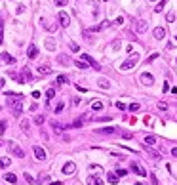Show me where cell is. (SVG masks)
Masks as SVG:
<instances>
[{
  "mask_svg": "<svg viewBox=\"0 0 177 185\" xmlns=\"http://www.w3.org/2000/svg\"><path fill=\"white\" fill-rule=\"evenodd\" d=\"M137 61H139V54H137V52H133V54H131L130 57H128L126 61L120 65V71H130V69H133V67L137 65Z\"/></svg>",
  "mask_w": 177,
  "mask_h": 185,
  "instance_id": "obj_1",
  "label": "cell"
},
{
  "mask_svg": "<svg viewBox=\"0 0 177 185\" xmlns=\"http://www.w3.org/2000/svg\"><path fill=\"white\" fill-rule=\"evenodd\" d=\"M21 99H23V94H15V92H6V101L10 107H15V105H21Z\"/></svg>",
  "mask_w": 177,
  "mask_h": 185,
  "instance_id": "obj_2",
  "label": "cell"
},
{
  "mask_svg": "<svg viewBox=\"0 0 177 185\" xmlns=\"http://www.w3.org/2000/svg\"><path fill=\"white\" fill-rule=\"evenodd\" d=\"M8 149H10V153H11L14 156H19V158H23V156H25V151H23V149L19 147L15 141H10V143H8Z\"/></svg>",
  "mask_w": 177,
  "mask_h": 185,
  "instance_id": "obj_3",
  "label": "cell"
},
{
  "mask_svg": "<svg viewBox=\"0 0 177 185\" xmlns=\"http://www.w3.org/2000/svg\"><path fill=\"white\" fill-rule=\"evenodd\" d=\"M131 172H133V174H137V176H141V178H145V176H147V170H145V168L141 166V164L139 162H131Z\"/></svg>",
  "mask_w": 177,
  "mask_h": 185,
  "instance_id": "obj_4",
  "label": "cell"
},
{
  "mask_svg": "<svg viewBox=\"0 0 177 185\" xmlns=\"http://www.w3.org/2000/svg\"><path fill=\"white\" fill-rule=\"evenodd\" d=\"M31 80H33V75H31L29 67H23L21 75H19V82H31Z\"/></svg>",
  "mask_w": 177,
  "mask_h": 185,
  "instance_id": "obj_5",
  "label": "cell"
},
{
  "mask_svg": "<svg viewBox=\"0 0 177 185\" xmlns=\"http://www.w3.org/2000/svg\"><path fill=\"white\" fill-rule=\"evenodd\" d=\"M133 25H135V31H137V33H145V31L148 29V23L143 21V19H135Z\"/></svg>",
  "mask_w": 177,
  "mask_h": 185,
  "instance_id": "obj_6",
  "label": "cell"
},
{
  "mask_svg": "<svg viewBox=\"0 0 177 185\" xmlns=\"http://www.w3.org/2000/svg\"><path fill=\"white\" fill-rule=\"evenodd\" d=\"M141 84H145V86H152V84H154V76H152L151 73H143L141 75Z\"/></svg>",
  "mask_w": 177,
  "mask_h": 185,
  "instance_id": "obj_7",
  "label": "cell"
},
{
  "mask_svg": "<svg viewBox=\"0 0 177 185\" xmlns=\"http://www.w3.org/2000/svg\"><path fill=\"white\" fill-rule=\"evenodd\" d=\"M57 19H59V25H61V27H65V29L71 25V19H69V15H67L65 11H61V14L57 15Z\"/></svg>",
  "mask_w": 177,
  "mask_h": 185,
  "instance_id": "obj_8",
  "label": "cell"
},
{
  "mask_svg": "<svg viewBox=\"0 0 177 185\" xmlns=\"http://www.w3.org/2000/svg\"><path fill=\"white\" fill-rule=\"evenodd\" d=\"M111 25H112L111 21H103V23H99V25H95V27H91V29H88V33H99V31L107 29V27H111Z\"/></svg>",
  "mask_w": 177,
  "mask_h": 185,
  "instance_id": "obj_9",
  "label": "cell"
},
{
  "mask_svg": "<svg viewBox=\"0 0 177 185\" xmlns=\"http://www.w3.org/2000/svg\"><path fill=\"white\" fill-rule=\"evenodd\" d=\"M86 183L88 185H103V179L99 178V176L91 174V176H88V178H86Z\"/></svg>",
  "mask_w": 177,
  "mask_h": 185,
  "instance_id": "obj_10",
  "label": "cell"
},
{
  "mask_svg": "<svg viewBox=\"0 0 177 185\" xmlns=\"http://www.w3.org/2000/svg\"><path fill=\"white\" fill-rule=\"evenodd\" d=\"M80 59H82V61H84V63H90V65H91V67H93V69H97V71H99V69H101V67H99V65H97V61H95V59H93V57H91V55H88V54H84V55H82V57H80Z\"/></svg>",
  "mask_w": 177,
  "mask_h": 185,
  "instance_id": "obj_11",
  "label": "cell"
},
{
  "mask_svg": "<svg viewBox=\"0 0 177 185\" xmlns=\"http://www.w3.org/2000/svg\"><path fill=\"white\" fill-rule=\"evenodd\" d=\"M33 151H34V156H36L38 160H46V151H44V149L40 147V145H34V147H33Z\"/></svg>",
  "mask_w": 177,
  "mask_h": 185,
  "instance_id": "obj_12",
  "label": "cell"
},
{
  "mask_svg": "<svg viewBox=\"0 0 177 185\" xmlns=\"http://www.w3.org/2000/svg\"><path fill=\"white\" fill-rule=\"evenodd\" d=\"M76 172V164L74 162H67L65 166H63V174L65 176H72Z\"/></svg>",
  "mask_w": 177,
  "mask_h": 185,
  "instance_id": "obj_13",
  "label": "cell"
},
{
  "mask_svg": "<svg viewBox=\"0 0 177 185\" xmlns=\"http://www.w3.org/2000/svg\"><path fill=\"white\" fill-rule=\"evenodd\" d=\"M57 63H59V65H63V67H67V65H71V57H69V55H65V54H59L57 55Z\"/></svg>",
  "mask_w": 177,
  "mask_h": 185,
  "instance_id": "obj_14",
  "label": "cell"
},
{
  "mask_svg": "<svg viewBox=\"0 0 177 185\" xmlns=\"http://www.w3.org/2000/svg\"><path fill=\"white\" fill-rule=\"evenodd\" d=\"M154 38L156 40H164L166 38V29H164V27H156L154 29Z\"/></svg>",
  "mask_w": 177,
  "mask_h": 185,
  "instance_id": "obj_15",
  "label": "cell"
},
{
  "mask_svg": "<svg viewBox=\"0 0 177 185\" xmlns=\"http://www.w3.org/2000/svg\"><path fill=\"white\" fill-rule=\"evenodd\" d=\"M36 71H38V75H42V76L51 75V67L50 65H38V67H36Z\"/></svg>",
  "mask_w": 177,
  "mask_h": 185,
  "instance_id": "obj_16",
  "label": "cell"
},
{
  "mask_svg": "<svg viewBox=\"0 0 177 185\" xmlns=\"http://www.w3.org/2000/svg\"><path fill=\"white\" fill-rule=\"evenodd\" d=\"M27 55H29V57H31V59H34V57H36V55H38V48H36V46H34V44H31V46H29V48H27Z\"/></svg>",
  "mask_w": 177,
  "mask_h": 185,
  "instance_id": "obj_17",
  "label": "cell"
},
{
  "mask_svg": "<svg viewBox=\"0 0 177 185\" xmlns=\"http://www.w3.org/2000/svg\"><path fill=\"white\" fill-rule=\"evenodd\" d=\"M95 132H97V134H116L118 130H116L114 126H107V128H99V130H95Z\"/></svg>",
  "mask_w": 177,
  "mask_h": 185,
  "instance_id": "obj_18",
  "label": "cell"
},
{
  "mask_svg": "<svg viewBox=\"0 0 177 185\" xmlns=\"http://www.w3.org/2000/svg\"><path fill=\"white\" fill-rule=\"evenodd\" d=\"M0 61H4V63H15V59L11 57L10 54H6V52H2V54H0Z\"/></svg>",
  "mask_w": 177,
  "mask_h": 185,
  "instance_id": "obj_19",
  "label": "cell"
},
{
  "mask_svg": "<svg viewBox=\"0 0 177 185\" xmlns=\"http://www.w3.org/2000/svg\"><path fill=\"white\" fill-rule=\"evenodd\" d=\"M44 46H46V50L54 52L55 50V40L54 38H46V40H44Z\"/></svg>",
  "mask_w": 177,
  "mask_h": 185,
  "instance_id": "obj_20",
  "label": "cell"
},
{
  "mask_svg": "<svg viewBox=\"0 0 177 185\" xmlns=\"http://www.w3.org/2000/svg\"><path fill=\"white\" fill-rule=\"evenodd\" d=\"M107 179H108V183H111V185H116V183H118V176H116V174H112V172H108V176H107Z\"/></svg>",
  "mask_w": 177,
  "mask_h": 185,
  "instance_id": "obj_21",
  "label": "cell"
},
{
  "mask_svg": "<svg viewBox=\"0 0 177 185\" xmlns=\"http://www.w3.org/2000/svg\"><path fill=\"white\" fill-rule=\"evenodd\" d=\"M97 86H99V88H105V90H107V88H111V82H108L107 78H99V80H97Z\"/></svg>",
  "mask_w": 177,
  "mask_h": 185,
  "instance_id": "obj_22",
  "label": "cell"
},
{
  "mask_svg": "<svg viewBox=\"0 0 177 185\" xmlns=\"http://www.w3.org/2000/svg\"><path fill=\"white\" fill-rule=\"evenodd\" d=\"M156 143V136H145V145H154Z\"/></svg>",
  "mask_w": 177,
  "mask_h": 185,
  "instance_id": "obj_23",
  "label": "cell"
},
{
  "mask_svg": "<svg viewBox=\"0 0 177 185\" xmlns=\"http://www.w3.org/2000/svg\"><path fill=\"white\" fill-rule=\"evenodd\" d=\"M10 162H11V160L8 158V156H0V168H8V166H10Z\"/></svg>",
  "mask_w": 177,
  "mask_h": 185,
  "instance_id": "obj_24",
  "label": "cell"
},
{
  "mask_svg": "<svg viewBox=\"0 0 177 185\" xmlns=\"http://www.w3.org/2000/svg\"><path fill=\"white\" fill-rule=\"evenodd\" d=\"M4 179H6L8 183H15V181H17V178H15V174H6V176H4Z\"/></svg>",
  "mask_w": 177,
  "mask_h": 185,
  "instance_id": "obj_25",
  "label": "cell"
},
{
  "mask_svg": "<svg viewBox=\"0 0 177 185\" xmlns=\"http://www.w3.org/2000/svg\"><path fill=\"white\" fill-rule=\"evenodd\" d=\"M55 95V90L54 88H48V92H46V99H48V105H50V99Z\"/></svg>",
  "mask_w": 177,
  "mask_h": 185,
  "instance_id": "obj_26",
  "label": "cell"
},
{
  "mask_svg": "<svg viewBox=\"0 0 177 185\" xmlns=\"http://www.w3.org/2000/svg\"><path fill=\"white\" fill-rule=\"evenodd\" d=\"M91 109L93 111H103V103L101 101H93L91 103Z\"/></svg>",
  "mask_w": 177,
  "mask_h": 185,
  "instance_id": "obj_27",
  "label": "cell"
},
{
  "mask_svg": "<svg viewBox=\"0 0 177 185\" xmlns=\"http://www.w3.org/2000/svg\"><path fill=\"white\" fill-rule=\"evenodd\" d=\"M29 126H31L29 120H21V130L25 132V134H29Z\"/></svg>",
  "mask_w": 177,
  "mask_h": 185,
  "instance_id": "obj_28",
  "label": "cell"
},
{
  "mask_svg": "<svg viewBox=\"0 0 177 185\" xmlns=\"http://www.w3.org/2000/svg\"><path fill=\"white\" fill-rule=\"evenodd\" d=\"M4 42V19L0 17V44Z\"/></svg>",
  "mask_w": 177,
  "mask_h": 185,
  "instance_id": "obj_29",
  "label": "cell"
},
{
  "mask_svg": "<svg viewBox=\"0 0 177 185\" xmlns=\"http://www.w3.org/2000/svg\"><path fill=\"white\" fill-rule=\"evenodd\" d=\"M69 48H71V52H72V54H76V52H80V46H78L76 42H71V44H69Z\"/></svg>",
  "mask_w": 177,
  "mask_h": 185,
  "instance_id": "obj_30",
  "label": "cell"
},
{
  "mask_svg": "<svg viewBox=\"0 0 177 185\" xmlns=\"http://www.w3.org/2000/svg\"><path fill=\"white\" fill-rule=\"evenodd\" d=\"M166 2H168V0H160V4L154 8V11H156V14H160V11H162V8L166 6Z\"/></svg>",
  "mask_w": 177,
  "mask_h": 185,
  "instance_id": "obj_31",
  "label": "cell"
},
{
  "mask_svg": "<svg viewBox=\"0 0 177 185\" xmlns=\"http://www.w3.org/2000/svg\"><path fill=\"white\" fill-rule=\"evenodd\" d=\"M166 21H168V23H173V21H175V14H173V11H170V14L166 15Z\"/></svg>",
  "mask_w": 177,
  "mask_h": 185,
  "instance_id": "obj_32",
  "label": "cell"
},
{
  "mask_svg": "<svg viewBox=\"0 0 177 185\" xmlns=\"http://www.w3.org/2000/svg\"><path fill=\"white\" fill-rule=\"evenodd\" d=\"M120 46H122V42H120V40H114V42H111V48H112V50H118Z\"/></svg>",
  "mask_w": 177,
  "mask_h": 185,
  "instance_id": "obj_33",
  "label": "cell"
},
{
  "mask_svg": "<svg viewBox=\"0 0 177 185\" xmlns=\"http://www.w3.org/2000/svg\"><path fill=\"white\" fill-rule=\"evenodd\" d=\"M74 65H76V67H78V69H86V67H88V65H86V63H84V61H82V59H78V61H74Z\"/></svg>",
  "mask_w": 177,
  "mask_h": 185,
  "instance_id": "obj_34",
  "label": "cell"
},
{
  "mask_svg": "<svg viewBox=\"0 0 177 185\" xmlns=\"http://www.w3.org/2000/svg\"><path fill=\"white\" fill-rule=\"evenodd\" d=\"M54 4H55V6H67L69 0H54Z\"/></svg>",
  "mask_w": 177,
  "mask_h": 185,
  "instance_id": "obj_35",
  "label": "cell"
},
{
  "mask_svg": "<svg viewBox=\"0 0 177 185\" xmlns=\"http://www.w3.org/2000/svg\"><path fill=\"white\" fill-rule=\"evenodd\" d=\"M65 82H67V76L65 75H59L57 76V84H65Z\"/></svg>",
  "mask_w": 177,
  "mask_h": 185,
  "instance_id": "obj_36",
  "label": "cell"
},
{
  "mask_svg": "<svg viewBox=\"0 0 177 185\" xmlns=\"http://www.w3.org/2000/svg\"><path fill=\"white\" fill-rule=\"evenodd\" d=\"M6 126H8V124H6V120H2V122H0V136H2L4 132H6Z\"/></svg>",
  "mask_w": 177,
  "mask_h": 185,
  "instance_id": "obj_37",
  "label": "cell"
},
{
  "mask_svg": "<svg viewBox=\"0 0 177 185\" xmlns=\"http://www.w3.org/2000/svg\"><path fill=\"white\" fill-rule=\"evenodd\" d=\"M122 138L124 139H131L133 136H131V132H122Z\"/></svg>",
  "mask_w": 177,
  "mask_h": 185,
  "instance_id": "obj_38",
  "label": "cell"
},
{
  "mask_svg": "<svg viewBox=\"0 0 177 185\" xmlns=\"http://www.w3.org/2000/svg\"><path fill=\"white\" fill-rule=\"evenodd\" d=\"M158 109H160V111H166V109H168V103L160 101V103H158Z\"/></svg>",
  "mask_w": 177,
  "mask_h": 185,
  "instance_id": "obj_39",
  "label": "cell"
},
{
  "mask_svg": "<svg viewBox=\"0 0 177 185\" xmlns=\"http://www.w3.org/2000/svg\"><path fill=\"white\" fill-rule=\"evenodd\" d=\"M130 111H139V103H130Z\"/></svg>",
  "mask_w": 177,
  "mask_h": 185,
  "instance_id": "obj_40",
  "label": "cell"
},
{
  "mask_svg": "<svg viewBox=\"0 0 177 185\" xmlns=\"http://www.w3.org/2000/svg\"><path fill=\"white\" fill-rule=\"evenodd\" d=\"M63 107H65V105H63V101H59V103H57V107H55V113H61V111H63Z\"/></svg>",
  "mask_w": 177,
  "mask_h": 185,
  "instance_id": "obj_41",
  "label": "cell"
},
{
  "mask_svg": "<svg viewBox=\"0 0 177 185\" xmlns=\"http://www.w3.org/2000/svg\"><path fill=\"white\" fill-rule=\"evenodd\" d=\"M151 181H152V185H160V183H158V178H156L154 174H151Z\"/></svg>",
  "mask_w": 177,
  "mask_h": 185,
  "instance_id": "obj_42",
  "label": "cell"
},
{
  "mask_svg": "<svg viewBox=\"0 0 177 185\" xmlns=\"http://www.w3.org/2000/svg\"><path fill=\"white\" fill-rule=\"evenodd\" d=\"M116 109H120V111H124V109H126V105H124V103H122V101H116Z\"/></svg>",
  "mask_w": 177,
  "mask_h": 185,
  "instance_id": "obj_43",
  "label": "cell"
},
{
  "mask_svg": "<svg viewBox=\"0 0 177 185\" xmlns=\"http://www.w3.org/2000/svg\"><path fill=\"white\" fill-rule=\"evenodd\" d=\"M154 59H158V54H152V55H151V57H148V59H147V63H152V61H154Z\"/></svg>",
  "mask_w": 177,
  "mask_h": 185,
  "instance_id": "obj_44",
  "label": "cell"
},
{
  "mask_svg": "<svg viewBox=\"0 0 177 185\" xmlns=\"http://www.w3.org/2000/svg\"><path fill=\"white\" fill-rule=\"evenodd\" d=\"M34 122H36V124H42V122H44V116H42V115H38V116L34 118Z\"/></svg>",
  "mask_w": 177,
  "mask_h": 185,
  "instance_id": "obj_45",
  "label": "cell"
},
{
  "mask_svg": "<svg viewBox=\"0 0 177 185\" xmlns=\"http://www.w3.org/2000/svg\"><path fill=\"white\" fill-rule=\"evenodd\" d=\"M143 122H145V124H152V116H148V115H147V116L143 118Z\"/></svg>",
  "mask_w": 177,
  "mask_h": 185,
  "instance_id": "obj_46",
  "label": "cell"
},
{
  "mask_svg": "<svg viewBox=\"0 0 177 185\" xmlns=\"http://www.w3.org/2000/svg\"><path fill=\"white\" fill-rule=\"evenodd\" d=\"M25 179H27V183H34V179H33L31 174H25Z\"/></svg>",
  "mask_w": 177,
  "mask_h": 185,
  "instance_id": "obj_47",
  "label": "cell"
},
{
  "mask_svg": "<svg viewBox=\"0 0 177 185\" xmlns=\"http://www.w3.org/2000/svg\"><path fill=\"white\" fill-rule=\"evenodd\" d=\"M99 122H108V120H111V116H99Z\"/></svg>",
  "mask_w": 177,
  "mask_h": 185,
  "instance_id": "obj_48",
  "label": "cell"
},
{
  "mask_svg": "<svg viewBox=\"0 0 177 185\" xmlns=\"http://www.w3.org/2000/svg\"><path fill=\"white\" fill-rule=\"evenodd\" d=\"M122 23H124V19H122V17H116V21H114V23H112V25H114V27H116V25H122Z\"/></svg>",
  "mask_w": 177,
  "mask_h": 185,
  "instance_id": "obj_49",
  "label": "cell"
},
{
  "mask_svg": "<svg viewBox=\"0 0 177 185\" xmlns=\"http://www.w3.org/2000/svg\"><path fill=\"white\" fill-rule=\"evenodd\" d=\"M54 130L55 132H63V126H61V124H54Z\"/></svg>",
  "mask_w": 177,
  "mask_h": 185,
  "instance_id": "obj_50",
  "label": "cell"
},
{
  "mask_svg": "<svg viewBox=\"0 0 177 185\" xmlns=\"http://www.w3.org/2000/svg\"><path fill=\"white\" fill-rule=\"evenodd\" d=\"M15 11H17V14H23V11H25V6H17V10H15Z\"/></svg>",
  "mask_w": 177,
  "mask_h": 185,
  "instance_id": "obj_51",
  "label": "cell"
},
{
  "mask_svg": "<svg viewBox=\"0 0 177 185\" xmlns=\"http://www.w3.org/2000/svg\"><path fill=\"white\" fill-rule=\"evenodd\" d=\"M126 174H128L126 170H118V174H116V176H118V178H122V176H126Z\"/></svg>",
  "mask_w": 177,
  "mask_h": 185,
  "instance_id": "obj_52",
  "label": "cell"
},
{
  "mask_svg": "<svg viewBox=\"0 0 177 185\" xmlns=\"http://www.w3.org/2000/svg\"><path fill=\"white\" fill-rule=\"evenodd\" d=\"M171 155H173V156H177V147H173V149H171Z\"/></svg>",
  "mask_w": 177,
  "mask_h": 185,
  "instance_id": "obj_53",
  "label": "cell"
},
{
  "mask_svg": "<svg viewBox=\"0 0 177 185\" xmlns=\"http://www.w3.org/2000/svg\"><path fill=\"white\" fill-rule=\"evenodd\" d=\"M4 82H6V80H4V78H0V90L4 88Z\"/></svg>",
  "mask_w": 177,
  "mask_h": 185,
  "instance_id": "obj_54",
  "label": "cell"
},
{
  "mask_svg": "<svg viewBox=\"0 0 177 185\" xmlns=\"http://www.w3.org/2000/svg\"><path fill=\"white\" fill-rule=\"evenodd\" d=\"M50 185H61V181H54V183H50Z\"/></svg>",
  "mask_w": 177,
  "mask_h": 185,
  "instance_id": "obj_55",
  "label": "cell"
},
{
  "mask_svg": "<svg viewBox=\"0 0 177 185\" xmlns=\"http://www.w3.org/2000/svg\"><path fill=\"white\" fill-rule=\"evenodd\" d=\"M175 42H177V34H175Z\"/></svg>",
  "mask_w": 177,
  "mask_h": 185,
  "instance_id": "obj_56",
  "label": "cell"
},
{
  "mask_svg": "<svg viewBox=\"0 0 177 185\" xmlns=\"http://www.w3.org/2000/svg\"><path fill=\"white\" fill-rule=\"evenodd\" d=\"M151 2H154V0H151Z\"/></svg>",
  "mask_w": 177,
  "mask_h": 185,
  "instance_id": "obj_57",
  "label": "cell"
}]
</instances>
